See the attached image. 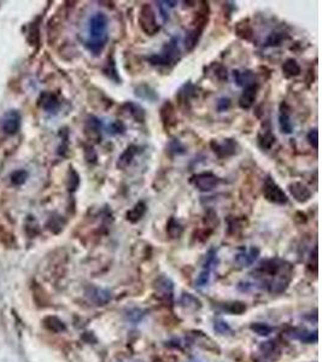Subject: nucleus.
Masks as SVG:
<instances>
[{
  "mask_svg": "<svg viewBox=\"0 0 322 362\" xmlns=\"http://www.w3.org/2000/svg\"><path fill=\"white\" fill-rule=\"evenodd\" d=\"M279 128L281 133L284 134H291L293 132V123H292V119L290 115V108L286 104L285 102H282L280 104V110H279Z\"/></svg>",
  "mask_w": 322,
  "mask_h": 362,
  "instance_id": "15",
  "label": "nucleus"
},
{
  "mask_svg": "<svg viewBox=\"0 0 322 362\" xmlns=\"http://www.w3.org/2000/svg\"><path fill=\"white\" fill-rule=\"evenodd\" d=\"M189 183H191L198 191L210 192L221 185V184L224 183V180L216 174L211 173V171H204V173L194 174L193 176L189 179Z\"/></svg>",
  "mask_w": 322,
  "mask_h": 362,
  "instance_id": "7",
  "label": "nucleus"
},
{
  "mask_svg": "<svg viewBox=\"0 0 322 362\" xmlns=\"http://www.w3.org/2000/svg\"><path fill=\"white\" fill-rule=\"evenodd\" d=\"M103 71H104V74L110 78V80L114 81V82H115V83H121L122 78H121V76H120L119 71H117L116 63H115V60H114L113 57H109V58H108V62L104 66Z\"/></svg>",
  "mask_w": 322,
  "mask_h": 362,
  "instance_id": "28",
  "label": "nucleus"
},
{
  "mask_svg": "<svg viewBox=\"0 0 322 362\" xmlns=\"http://www.w3.org/2000/svg\"><path fill=\"white\" fill-rule=\"evenodd\" d=\"M146 210H147V205L145 202L143 201L138 202L131 210L127 211V214H126V219H127V221H129L131 223L139 222L144 217V215L146 214Z\"/></svg>",
  "mask_w": 322,
  "mask_h": 362,
  "instance_id": "22",
  "label": "nucleus"
},
{
  "mask_svg": "<svg viewBox=\"0 0 322 362\" xmlns=\"http://www.w3.org/2000/svg\"><path fill=\"white\" fill-rule=\"evenodd\" d=\"M108 28H109V18L104 12H95L89 18L88 39L85 42V46L93 56H99L106 46L109 40Z\"/></svg>",
  "mask_w": 322,
  "mask_h": 362,
  "instance_id": "2",
  "label": "nucleus"
},
{
  "mask_svg": "<svg viewBox=\"0 0 322 362\" xmlns=\"http://www.w3.org/2000/svg\"><path fill=\"white\" fill-rule=\"evenodd\" d=\"M88 296L97 306H105L106 303H109L111 301V297H113L110 291L103 289H92L91 294Z\"/></svg>",
  "mask_w": 322,
  "mask_h": 362,
  "instance_id": "26",
  "label": "nucleus"
},
{
  "mask_svg": "<svg viewBox=\"0 0 322 362\" xmlns=\"http://www.w3.org/2000/svg\"><path fill=\"white\" fill-rule=\"evenodd\" d=\"M134 95L135 97H138V98L150 103H155L159 99L157 90L146 82L137 84V86L134 87Z\"/></svg>",
  "mask_w": 322,
  "mask_h": 362,
  "instance_id": "19",
  "label": "nucleus"
},
{
  "mask_svg": "<svg viewBox=\"0 0 322 362\" xmlns=\"http://www.w3.org/2000/svg\"><path fill=\"white\" fill-rule=\"evenodd\" d=\"M258 256H260V249L252 246L249 250H243L242 252L237 253L236 262L240 267H249L258 258Z\"/></svg>",
  "mask_w": 322,
  "mask_h": 362,
  "instance_id": "20",
  "label": "nucleus"
},
{
  "mask_svg": "<svg viewBox=\"0 0 322 362\" xmlns=\"http://www.w3.org/2000/svg\"><path fill=\"white\" fill-rule=\"evenodd\" d=\"M159 116H161L162 125H163L165 132H170L177 125L176 110L170 102H165L162 105L161 110H159Z\"/></svg>",
  "mask_w": 322,
  "mask_h": 362,
  "instance_id": "9",
  "label": "nucleus"
},
{
  "mask_svg": "<svg viewBox=\"0 0 322 362\" xmlns=\"http://www.w3.org/2000/svg\"><path fill=\"white\" fill-rule=\"evenodd\" d=\"M203 6L198 14H195L193 20V28L189 29L186 33L185 38V46L187 51H193L194 47L197 46L201 34H203L204 29L207 26V21H209V3H201Z\"/></svg>",
  "mask_w": 322,
  "mask_h": 362,
  "instance_id": "4",
  "label": "nucleus"
},
{
  "mask_svg": "<svg viewBox=\"0 0 322 362\" xmlns=\"http://www.w3.org/2000/svg\"><path fill=\"white\" fill-rule=\"evenodd\" d=\"M257 278H273L269 290L272 292H282L287 288L291 280L292 267L290 263L280 258H269L262 261L258 267L252 272Z\"/></svg>",
  "mask_w": 322,
  "mask_h": 362,
  "instance_id": "1",
  "label": "nucleus"
},
{
  "mask_svg": "<svg viewBox=\"0 0 322 362\" xmlns=\"http://www.w3.org/2000/svg\"><path fill=\"white\" fill-rule=\"evenodd\" d=\"M85 135L91 143L101 141V121L95 116H88L85 122Z\"/></svg>",
  "mask_w": 322,
  "mask_h": 362,
  "instance_id": "10",
  "label": "nucleus"
},
{
  "mask_svg": "<svg viewBox=\"0 0 322 362\" xmlns=\"http://www.w3.org/2000/svg\"><path fill=\"white\" fill-rule=\"evenodd\" d=\"M139 151L140 147L138 146V145L134 144L129 145L127 149L123 151L121 155L119 156V158H117L116 168L120 169V170H125V169H127L129 165L133 163L134 157L139 153Z\"/></svg>",
  "mask_w": 322,
  "mask_h": 362,
  "instance_id": "16",
  "label": "nucleus"
},
{
  "mask_svg": "<svg viewBox=\"0 0 322 362\" xmlns=\"http://www.w3.org/2000/svg\"><path fill=\"white\" fill-rule=\"evenodd\" d=\"M204 223H205L206 228L207 229H212L219 226V217H218V213H216L213 209H209L206 210L205 216H204Z\"/></svg>",
  "mask_w": 322,
  "mask_h": 362,
  "instance_id": "34",
  "label": "nucleus"
},
{
  "mask_svg": "<svg viewBox=\"0 0 322 362\" xmlns=\"http://www.w3.org/2000/svg\"><path fill=\"white\" fill-rule=\"evenodd\" d=\"M250 328H251L252 332H255L256 334H258V336L261 337L269 336L273 332V328L270 327L269 325L263 324V322H254V324H251V326H250Z\"/></svg>",
  "mask_w": 322,
  "mask_h": 362,
  "instance_id": "33",
  "label": "nucleus"
},
{
  "mask_svg": "<svg viewBox=\"0 0 322 362\" xmlns=\"http://www.w3.org/2000/svg\"><path fill=\"white\" fill-rule=\"evenodd\" d=\"M80 185V176L79 174L76 173L74 168H70V171H69V176H68V187H69V191L74 192L76 191L77 187Z\"/></svg>",
  "mask_w": 322,
  "mask_h": 362,
  "instance_id": "36",
  "label": "nucleus"
},
{
  "mask_svg": "<svg viewBox=\"0 0 322 362\" xmlns=\"http://www.w3.org/2000/svg\"><path fill=\"white\" fill-rule=\"evenodd\" d=\"M286 39V35L284 34V33H272L269 36H268L267 41H266V45L264 46L266 47H276V46H280L281 45V42L284 41Z\"/></svg>",
  "mask_w": 322,
  "mask_h": 362,
  "instance_id": "35",
  "label": "nucleus"
},
{
  "mask_svg": "<svg viewBox=\"0 0 322 362\" xmlns=\"http://www.w3.org/2000/svg\"><path fill=\"white\" fill-rule=\"evenodd\" d=\"M155 289L156 292L162 297H171L173 296V283L170 282V279L165 277H161L158 278L157 280L155 282Z\"/></svg>",
  "mask_w": 322,
  "mask_h": 362,
  "instance_id": "23",
  "label": "nucleus"
},
{
  "mask_svg": "<svg viewBox=\"0 0 322 362\" xmlns=\"http://www.w3.org/2000/svg\"><path fill=\"white\" fill-rule=\"evenodd\" d=\"M287 189L292 197L294 198V201H297L298 203H306V202L310 201V198H311L312 196L311 191L308 189V186L304 185L303 183H299V181L291 183Z\"/></svg>",
  "mask_w": 322,
  "mask_h": 362,
  "instance_id": "14",
  "label": "nucleus"
},
{
  "mask_svg": "<svg viewBox=\"0 0 322 362\" xmlns=\"http://www.w3.org/2000/svg\"><path fill=\"white\" fill-rule=\"evenodd\" d=\"M44 324L47 330L55 332V333H59V332L65 331L64 322H63L61 319L56 318V316H49V318H46L44 320Z\"/></svg>",
  "mask_w": 322,
  "mask_h": 362,
  "instance_id": "31",
  "label": "nucleus"
},
{
  "mask_svg": "<svg viewBox=\"0 0 322 362\" xmlns=\"http://www.w3.org/2000/svg\"><path fill=\"white\" fill-rule=\"evenodd\" d=\"M85 158L88 163H97L98 161V155L95 152L94 147L92 145H86L85 146Z\"/></svg>",
  "mask_w": 322,
  "mask_h": 362,
  "instance_id": "42",
  "label": "nucleus"
},
{
  "mask_svg": "<svg viewBox=\"0 0 322 362\" xmlns=\"http://www.w3.org/2000/svg\"><path fill=\"white\" fill-rule=\"evenodd\" d=\"M233 78H234V82L237 83V86L243 87V88L250 86V84L257 83V80H256V74L251 70H243V71L234 70Z\"/></svg>",
  "mask_w": 322,
  "mask_h": 362,
  "instance_id": "21",
  "label": "nucleus"
},
{
  "mask_svg": "<svg viewBox=\"0 0 322 362\" xmlns=\"http://www.w3.org/2000/svg\"><path fill=\"white\" fill-rule=\"evenodd\" d=\"M27 176H28L27 171L17 170L11 175V181H13L14 185H22V184L27 180Z\"/></svg>",
  "mask_w": 322,
  "mask_h": 362,
  "instance_id": "43",
  "label": "nucleus"
},
{
  "mask_svg": "<svg viewBox=\"0 0 322 362\" xmlns=\"http://www.w3.org/2000/svg\"><path fill=\"white\" fill-rule=\"evenodd\" d=\"M182 232H183V227H182L181 223H180L179 220H176L175 217L171 216L170 219L168 220V223H167L168 235H169L170 238H173V239H176V238L181 237Z\"/></svg>",
  "mask_w": 322,
  "mask_h": 362,
  "instance_id": "29",
  "label": "nucleus"
},
{
  "mask_svg": "<svg viewBox=\"0 0 322 362\" xmlns=\"http://www.w3.org/2000/svg\"><path fill=\"white\" fill-rule=\"evenodd\" d=\"M231 104L232 102L228 97H222L216 103V109H218L219 113H225V111H227L231 108Z\"/></svg>",
  "mask_w": 322,
  "mask_h": 362,
  "instance_id": "44",
  "label": "nucleus"
},
{
  "mask_svg": "<svg viewBox=\"0 0 322 362\" xmlns=\"http://www.w3.org/2000/svg\"><path fill=\"white\" fill-rule=\"evenodd\" d=\"M212 69H213V72H215V76L219 81H227L228 80L227 69H226L224 65L213 64Z\"/></svg>",
  "mask_w": 322,
  "mask_h": 362,
  "instance_id": "39",
  "label": "nucleus"
},
{
  "mask_svg": "<svg viewBox=\"0 0 322 362\" xmlns=\"http://www.w3.org/2000/svg\"><path fill=\"white\" fill-rule=\"evenodd\" d=\"M195 92L194 84L191 82V81H187L186 83H183L180 89L177 90L176 93V101L179 107L182 109L183 111L189 110L191 108V101L193 98Z\"/></svg>",
  "mask_w": 322,
  "mask_h": 362,
  "instance_id": "12",
  "label": "nucleus"
},
{
  "mask_svg": "<svg viewBox=\"0 0 322 362\" xmlns=\"http://www.w3.org/2000/svg\"><path fill=\"white\" fill-rule=\"evenodd\" d=\"M121 110L123 111V113L129 115V116H131L132 119L135 121V122H138V123L145 122V119H146L145 109L141 107V105L138 104V103L126 102L125 104L121 107Z\"/></svg>",
  "mask_w": 322,
  "mask_h": 362,
  "instance_id": "18",
  "label": "nucleus"
},
{
  "mask_svg": "<svg viewBox=\"0 0 322 362\" xmlns=\"http://www.w3.org/2000/svg\"><path fill=\"white\" fill-rule=\"evenodd\" d=\"M138 23H139L141 30L149 36L156 35L161 30V26L156 20L155 11L150 4H144L140 8L139 15H138Z\"/></svg>",
  "mask_w": 322,
  "mask_h": 362,
  "instance_id": "5",
  "label": "nucleus"
},
{
  "mask_svg": "<svg viewBox=\"0 0 322 362\" xmlns=\"http://www.w3.org/2000/svg\"><path fill=\"white\" fill-rule=\"evenodd\" d=\"M306 140H308V143L310 144V146H311L312 149L317 150L318 149V132H317V129H316V128L310 129L308 134H306Z\"/></svg>",
  "mask_w": 322,
  "mask_h": 362,
  "instance_id": "40",
  "label": "nucleus"
},
{
  "mask_svg": "<svg viewBox=\"0 0 322 362\" xmlns=\"http://www.w3.org/2000/svg\"><path fill=\"white\" fill-rule=\"evenodd\" d=\"M230 217L231 219H228V231H230L231 233H237L238 229L243 228V220L233 216Z\"/></svg>",
  "mask_w": 322,
  "mask_h": 362,
  "instance_id": "41",
  "label": "nucleus"
},
{
  "mask_svg": "<svg viewBox=\"0 0 322 362\" xmlns=\"http://www.w3.org/2000/svg\"><path fill=\"white\" fill-rule=\"evenodd\" d=\"M276 143V137L273 133L272 126L270 123H266L261 128L260 133L257 135V144L260 146L261 150L263 151H269L273 149V146Z\"/></svg>",
  "mask_w": 322,
  "mask_h": 362,
  "instance_id": "13",
  "label": "nucleus"
},
{
  "mask_svg": "<svg viewBox=\"0 0 322 362\" xmlns=\"http://www.w3.org/2000/svg\"><path fill=\"white\" fill-rule=\"evenodd\" d=\"M40 105L43 107L46 111H50V113H53L57 109L59 108L61 103H59L58 97L53 93L45 92L40 97Z\"/></svg>",
  "mask_w": 322,
  "mask_h": 362,
  "instance_id": "24",
  "label": "nucleus"
},
{
  "mask_svg": "<svg viewBox=\"0 0 322 362\" xmlns=\"http://www.w3.org/2000/svg\"><path fill=\"white\" fill-rule=\"evenodd\" d=\"M167 153L170 157L182 156L185 155V153H187V149H186L185 145H183L179 139H173V140L169 141V144L167 145Z\"/></svg>",
  "mask_w": 322,
  "mask_h": 362,
  "instance_id": "30",
  "label": "nucleus"
},
{
  "mask_svg": "<svg viewBox=\"0 0 322 362\" xmlns=\"http://www.w3.org/2000/svg\"><path fill=\"white\" fill-rule=\"evenodd\" d=\"M282 72H284L285 77L291 78V77H296L298 75H300L302 72V68L300 65L298 64V62L296 59L293 58H288L286 59L284 62V64L281 66Z\"/></svg>",
  "mask_w": 322,
  "mask_h": 362,
  "instance_id": "27",
  "label": "nucleus"
},
{
  "mask_svg": "<svg viewBox=\"0 0 322 362\" xmlns=\"http://www.w3.org/2000/svg\"><path fill=\"white\" fill-rule=\"evenodd\" d=\"M210 272H211V267H206V265H204L203 270L200 272L199 277H198V279H197L198 286H205L206 284L209 283Z\"/></svg>",
  "mask_w": 322,
  "mask_h": 362,
  "instance_id": "38",
  "label": "nucleus"
},
{
  "mask_svg": "<svg viewBox=\"0 0 322 362\" xmlns=\"http://www.w3.org/2000/svg\"><path fill=\"white\" fill-rule=\"evenodd\" d=\"M181 59V51L179 47V38L174 36L165 42L161 52L146 57L150 64L155 66H173Z\"/></svg>",
  "mask_w": 322,
  "mask_h": 362,
  "instance_id": "3",
  "label": "nucleus"
},
{
  "mask_svg": "<svg viewBox=\"0 0 322 362\" xmlns=\"http://www.w3.org/2000/svg\"><path fill=\"white\" fill-rule=\"evenodd\" d=\"M210 149L212 150L218 158L226 159L232 156H236L239 152V144L232 138L222 139V140L212 139L210 141Z\"/></svg>",
  "mask_w": 322,
  "mask_h": 362,
  "instance_id": "8",
  "label": "nucleus"
},
{
  "mask_svg": "<svg viewBox=\"0 0 322 362\" xmlns=\"http://www.w3.org/2000/svg\"><path fill=\"white\" fill-rule=\"evenodd\" d=\"M3 132L7 133L9 135H14L19 132L21 126V115L16 110L9 111L3 116L0 121Z\"/></svg>",
  "mask_w": 322,
  "mask_h": 362,
  "instance_id": "11",
  "label": "nucleus"
},
{
  "mask_svg": "<svg viewBox=\"0 0 322 362\" xmlns=\"http://www.w3.org/2000/svg\"><path fill=\"white\" fill-rule=\"evenodd\" d=\"M258 92V83L250 84V86L245 87L243 89L242 96L239 98V107L244 109V110H249L254 107L256 98H257Z\"/></svg>",
  "mask_w": 322,
  "mask_h": 362,
  "instance_id": "17",
  "label": "nucleus"
},
{
  "mask_svg": "<svg viewBox=\"0 0 322 362\" xmlns=\"http://www.w3.org/2000/svg\"><path fill=\"white\" fill-rule=\"evenodd\" d=\"M215 330L218 332H220V333L225 334L226 332L230 331V327H228V325L226 324L225 321H221V320H220V321L215 322Z\"/></svg>",
  "mask_w": 322,
  "mask_h": 362,
  "instance_id": "45",
  "label": "nucleus"
},
{
  "mask_svg": "<svg viewBox=\"0 0 322 362\" xmlns=\"http://www.w3.org/2000/svg\"><path fill=\"white\" fill-rule=\"evenodd\" d=\"M126 131V126L122 121L116 120L113 121L109 126H108V133L111 135H119V134H123Z\"/></svg>",
  "mask_w": 322,
  "mask_h": 362,
  "instance_id": "37",
  "label": "nucleus"
},
{
  "mask_svg": "<svg viewBox=\"0 0 322 362\" xmlns=\"http://www.w3.org/2000/svg\"><path fill=\"white\" fill-rule=\"evenodd\" d=\"M225 309L227 310L228 313L236 314V315H242L243 313L246 312V304L244 302L236 301V302H230V303H226Z\"/></svg>",
  "mask_w": 322,
  "mask_h": 362,
  "instance_id": "32",
  "label": "nucleus"
},
{
  "mask_svg": "<svg viewBox=\"0 0 322 362\" xmlns=\"http://www.w3.org/2000/svg\"><path fill=\"white\" fill-rule=\"evenodd\" d=\"M234 30H236V34L239 36L240 39H243V40L250 41L254 38V28H252V26L250 24L248 20H243L240 21V22H238Z\"/></svg>",
  "mask_w": 322,
  "mask_h": 362,
  "instance_id": "25",
  "label": "nucleus"
},
{
  "mask_svg": "<svg viewBox=\"0 0 322 362\" xmlns=\"http://www.w3.org/2000/svg\"><path fill=\"white\" fill-rule=\"evenodd\" d=\"M262 193H263V197L266 198V201L269 202V203L276 205H285L287 204L288 202L287 195H286L284 190L276 184V181L274 180L270 175H268L266 180H264L263 187H262Z\"/></svg>",
  "mask_w": 322,
  "mask_h": 362,
  "instance_id": "6",
  "label": "nucleus"
}]
</instances>
